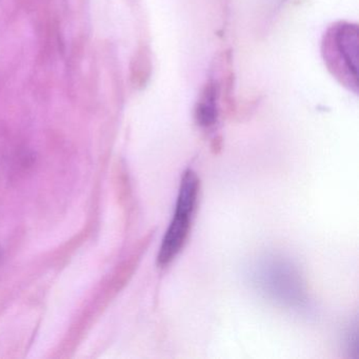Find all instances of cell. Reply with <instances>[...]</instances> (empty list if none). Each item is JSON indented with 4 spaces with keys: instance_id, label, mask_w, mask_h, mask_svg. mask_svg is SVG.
<instances>
[{
    "instance_id": "cell-2",
    "label": "cell",
    "mask_w": 359,
    "mask_h": 359,
    "mask_svg": "<svg viewBox=\"0 0 359 359\" xmlns=\"http://www.w3.org/2000/svg\"><path fill=\"white\" fill-rule=\"evenodd\" d=\"M358 35L356 25L338 22L330 27L323 41V60L330 72L355 93L358 88Z\"/></svg>"
},
{
    "instance_id": "cell-4",
    "label": "cell",
    "mask_w": 359,
    "mask_h": 359,
    "mask_svg": "<svg viewBox=\"0 0 359 359\" xmlns=\"http://www.w3.org/2000/svg\"><path fill=\"white\" fill-rule=\"evenodd\" d=\"M217 96L215 83H208L203 88L195 110V118L201 127H211L217 121Z\"/></svg>"
},
{
    "instance_id": "cell-6",
    "label": "cell",
    "mask_w": 359,
    "mask_h": 359,
    "mask_svg": "<svg viewBox=\"0 0 359 359\" xmlns=\"http://www.w3.org/2000/svg\"><path fill=\"white\" fill-rule=\"evenodd\" d=\"M358 331H357V325H355L354 327H351L348 330V335H346V346H348V350L350 353H354V355L357 354V350H358Z\"/></svg>"
},
{
    "instance_id": "cell-3",
    "label": "cell",
    "mask_w": 359,
    "mask_h": 359,
    "mask_svg": "<svg viewBox=\"0 0 359 359\" xmlns=\"http://www.w3.org/2000/svg\"><path fill=\"white\" fill-rule=\"evenodd\" d=\"M191 218L192 216L187 214L176 212L174 214L173 219L163 236L157 257L159 266H165L171 264L172 260L182 251L190 232Z\"/></svg>"
},
{
    "instance_id": "cell-5",
    "label": "cell",
    "mask_w": 359,
    "mask_h": 359,
    "mask_svg": "<svg viewBox=\"0 0 359 359\" xmlns=\"http://www.w3.org/2000/svg\"><path fill=\"white\" fill-rule=\"evenodd\" d=\"M199 193V180L192 170H187L182 178L175 212L193 215Z\"/></svg>"
},
{
    "instance_id": "cell-1",
    "label": "cell",
    "mask_w": 359,
    "mask_h": 359,
    "mask_svg": "<svg viewBox=\"0 0 359 359\" xmlns=\"http://www.w3.org/2000/svg\"><path fill=\"white\" fill-rule=\"evenodd\" d=\"M254 285L269 299L289 308H300L308 299L299 271L283 257H266L256 264Z\"/></svg>"
}]
</instances>
